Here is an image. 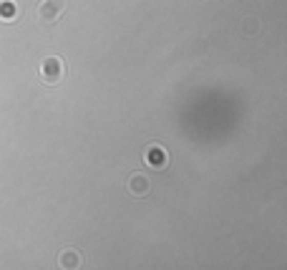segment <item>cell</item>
<instances>
[{"label":"cell","mask_w":287,"mask_h":270,"mask_svg":"<svg viewBox=\"0 0 287 270\" xmlns=\"http://www.w3.org/2000/svg\"><path fill=\"white\" fill-rule=\"evenodd\" d=\"M18 18V5L13 0H0V21L3 23H10Z\"/></svg>","instance_id":"cell-5"},{"label":"cell","mask_w":287,"mask_h":270,"mask_svg":"<svg viewBox=\"0 0 287 270\" xmlns=\"http://www.w3.org/2000/svg\"><path fill=\"white\" fill-rule=\"evenodd\" d=\"M63 73H66V66L58 56H51V59H46L40 63V79L46 84H58L63 79Z\"/></svg>","instance_id":"cell-1"},{"label":"cell","mask_w":287,"mask_h":270,"mask_svg":"<svg viewBox=\"0 0 287 270\" xmlns=\"http://www.w3.org/2000/svg\"><path fill=\"white\" fill-rule=\"evenodd\" d=\"M149 189H151V182L146 175L141 172H134L129 180H126V192L131 195V197H144V195H149Z\"/></svg>","instance_id":"cell-3"},{"label":"cell","mask_w":287,"mask_h":270,"mask_svg":"<svg viewBox=\"0 0 287 270\" xmlns=\"http://www.w3.org/2000/svg\"><path fill=\"white\" fill-rule=\"evenodd\" d=\"M63 10H66L63 0H40L38 3V18H40V23H56Z\"/></svg>","instance_id":"cell-2"},{"label":"cell","mask_w":287,"mask_h":270,"mask_svg":"<svg viewBox=\"0 0 287 270\" xmlns=\"http://www.w3.org/2000/svg\"><path fill=\"white\" fill-rule=\"evenodd\" d=\"M58 265H60V268H78V265H81V255H78L76 250H66V253H60Z\"/></svg>","instance_id":"cell-6"},{"label":"cell","mask_w":287,"mask_h":270,"mask_svg":"<svg viewBox=\"0 0 287 270\" xmlns=\"http://www.w3.org/2000/svg\"><path fill=\"white\" fill-rule=\"evenodd\" d=\"M144 162L149 167H154V169H164L167 162H169V154L161 149L159 144H151V147H146V151H144Z\"/></svg>","instance_id":"cell-4"}]
</instances>
